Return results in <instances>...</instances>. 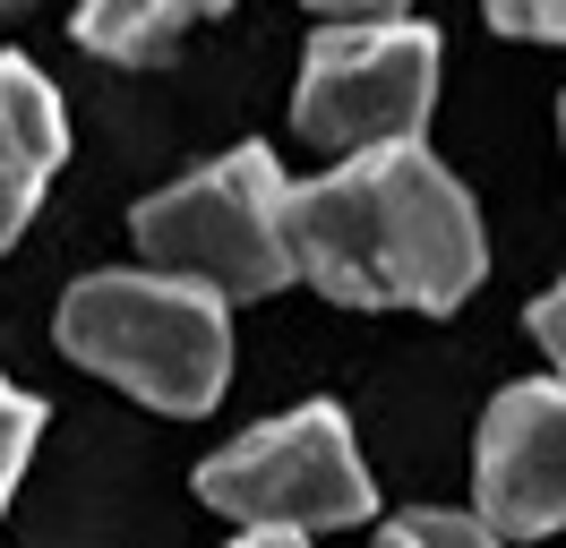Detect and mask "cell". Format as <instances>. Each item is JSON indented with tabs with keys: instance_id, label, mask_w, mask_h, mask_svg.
Returning <instances> with one entry per match:
<instances>
[{
	"instance_id": "1",
	"label": "cell",
	"mask_w": 566,
	"mask_h": 548,
	"mask_svg": "<svg viewBox=\"0 0 566 548\" xmlns=\"http://www.w3.org/2000/svg\"><path fill=\"white\" fill-rule=\"evenodd\" d=\"M283 223H292V266L344 308L447 317L472 301V283L490 266V240H481L463 180L421 137L378 146V155H344L326 180H301Z\"/></svg>"
},
{
	"instance_id": "2",
	"label": "cell",
	"mask_w": 566,
	"mask_h": 548,
	"mask_svg": "<svg viewBox=\"0 0 566 548\" xmlns=\"http://www.w3.org/2000/svg\"><path fill=\"white\" fill-rule=\"evenodd\" d=\"M52 335L77 369L129 386L172 420L214 411L232 386V301L189 274H86L61 301Z\"/></svg>"
},
{
	"instance_id": "3",
	"label": "cell",
	"mask_w": 566,
	"mask_h": 548,
	"mask_svg": "<svg viewBox=\"0 0 566 548\" xmlns=\"http://www.w3.org/2000/svg\"><path fill=\"white\" fill-rule=\"evenodd\" d=\"M283 205H292L283 164L266 146H232L223 164L155 189L129 214V232H138V249L164 274H189V283H207L223 301H266V292H283L301 274Z\"/></svg>"
},
{
	"instance_id": "4",
	"label": "cell",
	"mask_w": 566,
	"mask_h": 548,
	"mask_svg": "<svg viewBox=\"0 0 566 548\" xmlns=\"http://www.w3.org/2000/svg\"><path fill=\"white\" fill-rule=\"evenodd\" d=\"M438 103V27L421 18H335L301 52L292 86V129L318 155H378L412 146Z\"/></svg>"
},
{
	"instance_id": "5",
	"label": "cell",
	"mask_w": 566,
	"mask_h": 548,
	"mask_svg": "<svg viewBox=\"0 0 566 548\" xmlns=\"http://www.w3.org/2000/svg\"><path fill=\"white\" fill-rule=\"evenodd\" d=\"M198 497L249 531H335L378 506V479L353 445V420L335 403H301L283 420H258L198 463Z\"/></svg>"
},
{
	"instance_id": "6",
	"label": "cell",
	"mask_w": 566,
	"mask_h": 548,
	"mask_svg": "<svg viewBox=\"0 0 566 548\" xmlns=\"http://www.w3.org/2000/svg\"><path fill=\"white\" fill-rule=\"evenodd\" d=\"M472 497L497 540L566 531V377H524L481 411Z\"/></svg>"
},
{
	"instance_id": "7",
	"label": "cell",
	"mask_w": 566,
	"mask_h": 548,
	"mask_svg": "<svg viewBox=\"0 0 566 548\" xmlns=\"http://www.w3.org/2000/svg\"><path fill=\"white\" fill-rule=\"evenodd\" d=\"M61 155H70V120H61L52 77L18 52H0V257L35 223L43 180L61 171Z\"/></svg>"
},
{
	"instance_id": "8",
	"label": "cell",
	"mask_w": 566,
	"mask_h": 548,
	"mask_svg": "<svg viewBox=\"0 0 566 548\" xmlns=\"http://www.w3.org/2000/svg\"><path fill=\"white\" fill-rule=\"evenodd\" d=\"M232 0H77V43L95 61H164L189 27L223 18Z\"/></svg>"
},
{
	"instance_id": "9",
	"label": "cell",
	"mask_w": 566,
	"mask_h": 548,
	"mask_svg": "<svg viewBox=\"0 0 566 548\" xmlns=\"http://www.w3.org/2000/svg\"><path fill=\"white\" fill-rule=\"evenodd\" d=\"M378 548H497V531L481 514H447V506H421V514H395Z\"/></svg>"
},
{
	"instance_id": "10",
	"label": "cell",
	"mask_w": 566,
	"mask_h": 548,
	"mask_svg": "<svg viewBox=\"0 0 566 548\" xmlns=\"http://www.w3.org/2000/svg\"><path fill=\"white\" fill-rule=\"evenodd\" d=\"M35 438H43V403L27 394V386L0 377V514H9V488H18V472H27Z\"/></svg>"
},
{
	"instance_id": "11",
	"label": "cell",
	"mask_w": 566,
	"mask_h": 548,
	"mask_svg": "<svg viewBox=\"0 0 566 548\" xmlns=\"http://www.w3.org/2000/svg\"><path fill=\"white\" fill-rule=\"evenodd\" d=\"M497 34H524V43H566V0H481Z\"/></svg>"
},
{
	"instance_id": "12",
	"label": "cell",
	"mask_w": 566,
	"mask_h": 548,
	"mask_svg": "<svg viewBox=\"0 0 566 548\" xmlns=\"http://www.w3.org/2000/svg\"><path fill=\"white\" fill-rule=\"evenodd\" d=\"M524 326H532V342L549 351V369L566 377V283H558V292H541V301H532V317H524Z\"/></svg>"
},
{
	"instance_id": "13",
	"label": "cell",
	"mask_w": 566,
	"mask_h": 548,
	"mask_svg": "<svg viewBox=\"0 0 566 548\" xmlns=\"http://www.w3.org/2000/svg\"><path fill=\"white\" fill-rule=\"evenodd\" d=\"M318 18H403V0H310Z\"/></svg>"
},
{
	"instance_id": "14",
	"label": "cell",
	"mask_w": 566,
	"mask_h": 548,
	"mask_svg": "<svg viewBox=\"0 0 566 548\" xmlns=\"http://www.w3.org/2000/svg\"><path fill=\"white\" fill-rule=\"evenodd\" d=\"M232 548H310V531H249V540H232Z\"/></svg>"
},
{
	"instance_id": "15",
	"label": "cell",
	"mask_w": 566,
	"mask_h": 548,
	"mask_svg": "<svg viewBox=\"0 0 566 548\" xmlns=\"http://www.w3.org/2000/svg\"><path fill=\"white\" fill-rule=\"evenodd\" d=\"M18 9H35V0H0V18H18Z\"/></svg>"
},
{
	"instance_id": "16",
	"label": "cell",
	"mask_w": 566,
	"mask_h": 548,
	"mask_svg": "<svg viewBox=\"0 0 566 548\" xmlns=\"http://www.w3.org/2000/svg\"><path fill=\"white\" fill-rule=\"evenodd\" d=\"M558 137H566V95H558Z\"/></svg>"
}]
</instances>
